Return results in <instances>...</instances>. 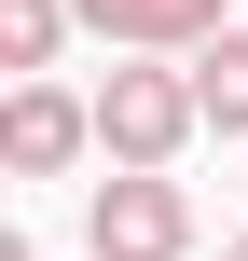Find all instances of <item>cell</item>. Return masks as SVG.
<instances>
[{"label": "cell", "mask_w": 248, "mask_h": 261, "mask_svg": "<svg viewBox=\"0 0 248 261\" xmlns=\"http://www.w3.org/2000/svg\"><path fill=\"white\" fill-rule=\"evenodd\" d=\"M179 83H193V124H207V138H248V14L179 55Z\"/></svg>", "instance_id": "5"}, {"label": "cell", "mask_w": 248, "mask_h": 261, "mask_svg": "<svg viewBox=\"0 0 248 261\" xmlns=\"http://www.w3.org/2000/svg\"><path fill=\"white\" fill-rule=\"evenodd\" d=\"M83 261H193V193L110 165V179L83 193Z\"/></svg>", "instance_id": "2"}, {"label": "cell", "mask_w": 248, "mask_h": 261, "mask_svg": "<svg viewBox=\"0 0 248 261\" xmlns=\"http://www.w3.org/2000/svg\"><path fill=\"white\" fill-rule=\"evenodd\" d=\"M83 151H97V124L69 83H0V179H69Z\"/></svg>", "instance_id": "3"}, {"label": "cell", "mask_w": 248, "mask_h": 261, "mask_svg": "<svg viewBox=\"0 0 248 261\" xmlns=\"http://www.w3.org/2000/svg\"><path fill=\"white\" fill-rule=\"evenodd\" d=\"M69 55V0H0V83H41Z\"/></svg>", "instance_id": "6"}, {"label": "cell", "mask_w": 248, "mask_h": 261, "mask_svg": "<svg viewBox=\"0 0 248 261\" xmlns=\"http://www.w3.org/2000/svg\"><path fill=\"white\" fill-rule=\"evenodd\" d=\"M83 124H97V151L110 165H138V179H166L207 124H193V83H179V55H124L97 96H83Z\"/></svg>", "instance_id": "1"}, {"label": "cell", "mask_w": 248, "mask_h": 261, "mask_svg": "<svg viewBox=\"0 0 248 261\" xmlns=\"http://www.w3.org/2000/svg\"><path fill=\"white\" fill-rule=\"evenodd\" d=\"M221 261H248V234H235V248H221Z\"/></svg>", "instance_id": "8"}, {"label": "cell", "mask_w": 248, "mask_h": 261, "mask_svg": "<svg viewBox=\"0 0 248 261\" xmlns=\"http://www.w3.org/2000/svg\"><path fill=\"white\" fill-rule=\"evenodd\" d=\"M0 261H41V248H28V234H14V220H0Z\"/></svg>", "instance_id": "7"}, {"label": "cell", "mask_w": 248, "mask_h": 261, "mask_svg": "<svg viewBox=\"0 0 248 261\" xmlns=\"http://www.w3.org/2000/svg\"><path fill=\"white\" fill-rule=\"evenodd\" d=\"M69 28H97L110 55H193L207 28H235V0H69Z\"/></svg>", "instance_id": "4"}]
</instances>
